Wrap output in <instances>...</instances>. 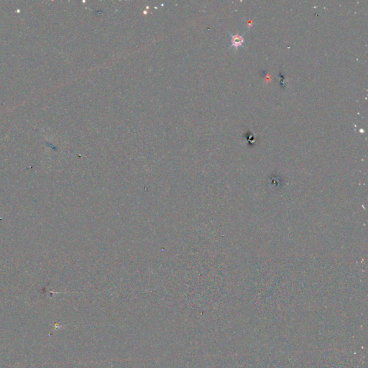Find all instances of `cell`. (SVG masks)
Returning <instances> with one entry per match:
<instances>
[{
    "label": "cell",
    "instance_id": "obj_1",
    "mask_svg": "<svg viewBox=\"0 0 368 368\" xmlns=\"http://www.w3.org/2000/svg\"><path fill=\"white\" fill-rule=\"evenodd\" d=\"M242 43H243V37L242 36L236 35L232 36V43L235 47H238V46L241 45Z\"/></svg>",
    "mask_w": 368,
    "mask_h": 368
}]
</instances>
